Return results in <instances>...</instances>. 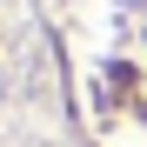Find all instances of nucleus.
I'll list each match as a JSON object with an SVG mask.
<instances>
[]
</instances>
